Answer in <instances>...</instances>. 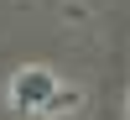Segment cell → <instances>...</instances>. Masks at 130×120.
<instances>
[{"mask_svg": "<svg viewBox=\"0 0 130 120\" xmlns=\"http://www.w3.org/2000/svg\"><path fill=\"white\" fill-rule=\"evenodd\" d=\"M10 110L16 115H52V110H73V94L57 89L52 68H21L10 78Z\"/></svg>", "mask_w": 130, "mask_h": 120, "instance_id": "6da1fadb", "label": "cell"}]
</instances>
